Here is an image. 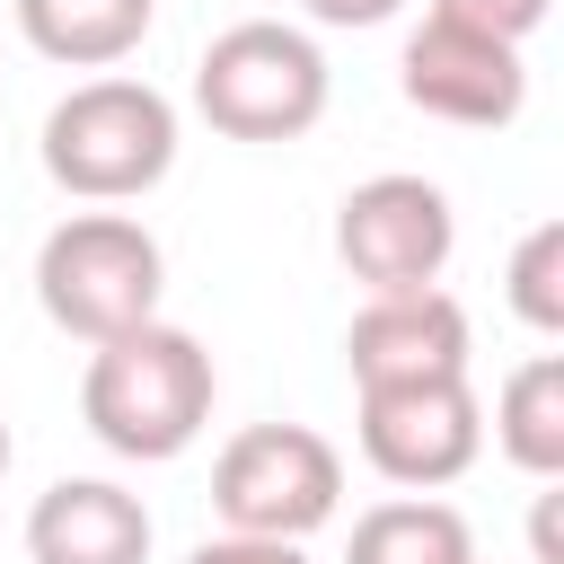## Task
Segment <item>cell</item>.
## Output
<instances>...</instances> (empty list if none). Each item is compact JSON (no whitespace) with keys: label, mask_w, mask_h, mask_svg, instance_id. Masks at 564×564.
I'll return each instance as SVG.
<instances>
[{"label":"cell","mask_w":564,"mask_h":564,"mask_svg":"<svg viewBox=\"0 0 564 564\" xmlns=\"http://www.w3.org/2000/svg\"><path fill=\"white\" fill-rule=\"evenodd\" d=\"M212 397H220L212 352L167 317L88 344V370H79V423L97 432V449H115L132 467L185 458L212 423Z\"/></svg>","instance_id":"1"},{"label":"cell","mask_w":564,"mask_h":564,"mask_svg":"<svg viewBox=\"0 0 564 564\" xmlns=\"http://www.w3.org/2000/svg\"><path fill=\"white\" fill-rule=\"evenodd\" d=\"M44 176L106 212V203H141L150 185H167L176 167V106L150 88V79H123V70H97L79 79L70 97H53L44 115Z\"/></svg>","instance_id":"2"},{"label":"cell","mask_w":564,"mask_h":564,"mask_svg":"<svg viewBox=\"0 0 564 564\" xmlns=\"http://www.w3.org/2000/svg\"><path fill=\"white\" fill-rule=\"evenodd\" d=\"M159 291H167V256L132 212H70L35 247V308L79 344L150 326Z\"/></svg>","instance_id":"3"},{"label":"cell","mask_w":564,"mask_h":564,"mask_svg":"<svg viewBox=\"0 0 564 564\" xmlns=\"http://www.w3.org/2000/svg\"><path fill=\"white\" fill-rule=\"evenodd\" d=\"M326 88L335 79H326L317 35H300L282 18H238L194 62V106L229 141H300V132H317Z\"/></svg>","instance_id":"4"},{"label":"cell","mask_w":564,"mask_h":564,"mask_svg":"<svg viewBox=\"0 0 564 564\" xmlns=\"http://www.w3.org/2000/svg\"><path fill=\"white\" fill-rule=\"evenodd\" d=\"M344 502V458L308 423H247L212 458V511L238 538H317Z\"/></svg>","instance_id":"5"},{"label":"cell","mask_w":564,"mask_h":564,"mask_svg":"<svg viewBox=\"0 0 564 564\" xmlns=\"http://www.w3.org/2000/svg\"><path fill=\"white\" fill-rule=\"evenodd\" d=\"M449 247H458V212L432 176H361L335 203V256L370 300L432 291L449 273Z\"/></svg>","instance_id":"6"},{"label":"cell","mask_w":564,"mask_h":564,"mask_svg":"<svg viewBox=\"0 0 564 564\" xmlns=\"http://www.w3.org/2000/svg\"><path fill=\"white\" fill-rule=\"evenodd\" d=\"M361 458L405 485V494H441L476 467L485 449V405L467 379H414V388H361Z\"/></svg>","instance_id":"7"},{"label":"cell","mask_w":564,"mask_h":564,"mask_svg":"<svg viewBox=\"0 0 564 564\" xmlns=\"http://www.w3.org/2000/svg\"><path fill=\"white\" fill-rule=\"evenodd\" d=\"M397 88H405V106H423V115H441V123L502 132V123L529 106V62H520V44H502V35L423 18V26L405 35V53H397Z\"/></svg>","instance_id":"8"},{"label":"cell","mask_w":564,"mask_h":564,"mask_svg":"<svg viewBox=\"0 0 564 564\" xmlns=\"http://www.w3.org/2000/svg\"><path fill=\"white\" fill-rule=\"evenodd\" d=\"M467 352H476V326H467V308H458L441 282H432V291L361 300L352 326H344V370H352V388L467 379Z\"/></svg>","instance_id":"9"},{"label":"cell","mask_w":564,"mask_h":564,"mask_svg":"<svg viewBox=\"0 0 564 564\" xmlns=\"http://www.w3.org/2000/svg\"><path fill=\"white\" fill-rule=\"evenodd\" d=\"M150 502L115 476H62L26 511V564H150Z\"/></svg>","instance_id":"10"},{"label":"cell","mask_w":564,"mask_h":564,"mask_svg":"<svg viewBox=\"0 0 564 564\" xmlns=\"http://www.w3.org/2000/svg\"><path fill=\"white\" fill-rule=\"evenodd\" d=\"M159 0H18V35L62 62V70H115L123 53H141Z\"/></svg>","instance_id":"11"},{"label":"cell","mask_w":564,"mask_h":564,"mask_svg":"<svg viewBox=\"0 0 564 564\" xmlns=\"http://www.w3.org/2000/svg\"><path fill=\"white\" fill-rule=\"evenodd\" d=\"M344 564H476V529L441 494H388L352 520Z\"/></svg>","instance_id":"12"},{"label":"cell","mask_w":564,"mask_h":564,"mask_svg":"<svg viewBox=\"0 0 564 564\" xmlns=\"http://www.w3.org/2000/svg\"><path fill=\"white\" fill-rule=\"evenodd\" d=\"M494 449L520 476H538V485L564 476V352H529L502 379V397H494Z\"/></svg>","instance_id":"13"},{"label":"cell","mask_w":564,"mask_h":564,"mask_svg":"<svg viewBox=\"0 0 564 564\" xmlns=\"http://www.w3.org/2000/svg\"><path fill=\"white\" fill-rule=\"evenodd\" d=\"M511 308L529 335H564V220H538L520 247H511Z\"/></svg>","instance_id":"14"},{"label":"cell","mask_w":564,"mask_h":564,"mask_svg":"<svg viewBox=\"0 0 564 564\" xmlns=\"http://www.w3.org/2000/svg\"><path fill=\"white\" fill-rule=\"evenodd\" d=\"M555 0H432L423 18H449V26H476V35H502V44H529L546 26Z\"/></svg>","instance_id":"15"},{"label":"cell","mask_w":564,"mask_h":564,"mask_svg":"<svg viewBox=\"0 0 564 564\" xmlns=\"http://www.w3.org/2000/svg\"><path fill=\"white\" fill-rule=\"evenodd\" d=\"M185 564H308L291 538H238V529H220V538H203Z\"/></svg>","instance_id":"16"},{"label":"cell","mask_w":564,"mask_h":564,"mask_svg":"<svg viewBox=\"0 0 564 564\" xmlns=\"http://www.w3.org/2000/svg\"><path fill=\"white\" fill-rule=\"evenodd\" d=\"M300 9H308L317 26H388L405 0H300Z\"/></svg>","instance_id":"17"},{"label":"cell","mask_w":564,"mask_h":564,"mask_svg":"<svg viewBox=\"0 0 564 564\" xmlns=\"http://www.w3.org/2000/svg\"><path fill=\"white\" fill-rule=\"evenodd\" d=\"M9 458H18V441H9V414H0V476H9Z\"/></svg>","instance_id":"18"}]
</instances>
